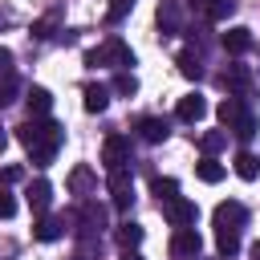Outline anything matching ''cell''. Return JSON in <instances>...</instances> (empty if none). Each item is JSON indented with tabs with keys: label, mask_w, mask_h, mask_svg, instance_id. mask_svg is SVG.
<instances>
[{
	"label": "cell",
	"mask_w": 260,
	"mask_h": 260,
	"mask_svg": "<svg viewBox=\"0 0 260 260\" xmlns=\"http://www.w3.org/2000/svg\"><path fill=\"white\" fill-rule=\"evenodd\" d=\"M16 138L24 142V150H28V158L37 167H49L53 154H57V146H61V138H65V130L53 118H28V122L16 126Z\"/></svg>",
	"instance_id": "cell-1"
},
{
	"label": "cell",
	"mask_w": 260,
	"mask_h": 260,
	"mask_svg": "<svg viewBox=\"0 0 260 260\" xmlns=\"http://www.w3.org/2000/svg\"><path fill=\"white\" fill-rule=\"evenodd\" d=\"M85 65L89 69H98V65H110V69H126V65H134V53L118 41V37H110L106 45H98V49H89L85 53Z\"/></svg>",
	"instance_id": "cell-2"
},
{
	"label": "cell",
	"mask_w": 260,
	"mask_h": 260,
	"mask_svg": "<svg viewBox=\"0 0 260 260\" xmlns=\"http://www.w3.org/2000/svg\"><path fill=\"white\" fill-rule=\"evenodd\" d=\"M106 183H110V195H114V207L126 211L134 203V179H130V167H118V171H106Z\"/></svg>",
	"instance_id": "cell-3"
},
{
	"label": "cell",
	"mask_w": 260,
	"mask_h": 260,
	"mask_svg": "<svg viewBox=\"0 0 260 260\" xmlns=\"http://www.w3.org/2000/svg\"><path fill=\"white\" fill-rule=\"evenodd\" d=\"M162 215L171 219V228H195V219H199V207H195L191 199L175 195L171 203H162Z\"/></svg>",
	"instance_id": "cell-4"
},
{
	"label": "cell",
	"mask_w": 260,
	"mask_h": 260,
	"mask_svg": "<svg viewBox=\"0 0 260 260\" xmlns=\"http://www.w3.org/2000/svg\"><path fill=\"white\" fill-rule=\"evenodd\" d=\"M215 232H240L244 228V219H248V211H244V203H236V199H228V203H219L215 207Z\"/></svg>",
	"instance_id": "cell-5"
},
{
	"label": "cell",
	"mask_w": 260,
	"mask_h": 260,
	"mask_svg": "<svg viewBox=\"0 0 260 260\" xmlns=\"http://www.w3.org/2000/svg\"><path fill=\"white\" fill-rule=\"evenodd\" d=\"M199 248H203V240H199L195 228H175V236H171V256H179V260H195Z\"/></svg>",
	"instance_id": "cell-6"
},
{
	"label": "cell",
	"mask_w": 260,
	"mask_h": 260,
	"mask_svg": "<svg viewBox=\"0 0 260 260\" xmlns=\"http://www.w3.org/2000/svg\"><path fill=\"white\" fill-rule=\"evenodd\" d=\"M102 162H106V171H118V167H126V162H130V138H122V134H110V138H106V146H102Z\"/></svg>",
	"instance_id": "cell-7"
},
{
	"label": "cell",
	"mask_w": 260,
	"mask_h": 260,
	"mask_svg": "<svg viewBox=\"0 0 260 260\" xmlns=\"http://www.w3.org/2000/svg\"><path fill=\"white\" fill-rule=\"evenodd\" d=\"M32 236L41 240V244H53V240H61L65 236V219L61 215H37V223H32Z\"/></svg>",
	"instance_id": "cell-8"
},
{
	"label": "cell",
	"mask_w": 260,
	"mask_h": 260,
	"mask_svg": "<svg viewBox=\"0 0 260 260\" xmlns=\"http://www.w3.org/2000/svg\"><path fill=\"white\" fill-rule=\"evenodd\" d=\"M223 85H228V93H236V98L248 93V89H252V69H248V65H228V69H223Z\"/></svg>",
	"instance_id": "cell-9"
},
{
	"label": "cell",
	"mask_w": 260,
	"mask_h": 260,
	"mask_svg": "<svg viewBox=\"0 0 260 260\" xmlns=\"http://www.w3.org/2000/svg\"><path fill=\"white\" fill-rule=\"evenodd\" d=\"M175 114H179V122H199V118L207 114L203 93H183V98H179V106H175Z\"/></svg>",
	"instance_id": "cell-10"
},
{
	"label": "cell",
	"mask_w": 260,
	"mask_h": 260,
	"mask_svg": "<svg viewBox=\"0 0 260 260\" xmlns=\"http://www.w3.org/2000/svg\"><path fill=\"white\" fill-rule=\"evenodd\" d=\"M65 183H69V191H73V195H89V191L98 187V175H93V167L77 162V167L69 171V179H65Z\"/></svg>",
	"instance_id": "cell-11"
},
{
	"label": "cell",
	"mask_w": 260,
	"mask_h": 260,
	"mask_svg": "<svg viewBox=\"0 0 260 260\" xmlns=\"http://www.w3.org/2000/svg\"><path fill=\"white\" fill-rule=\"evenodd\" d=\"M24 199H28V207H32V215H45V211H49V203H53V187H49L45 179H37V183H28V191H24Z\"/></svg>",
	"instance_id": "cell-12"
},
{
	"label": "cell",
	"mask_w": 260,
	"mask_h": 260,
	"mask_svg": "<svg viewBox=\"0 0 260 260\" xmlns=\"http://www.w3.org/2000/svg\"><path fill=\"white\" fill-rule=\"evenodd\" d=\"M179 0H162L158 4V12H154V20H158V28H162V37H175L179 32Z\"/></svg>",
	"instance_id": "cell-13"
},
{
	"label": "cell",
	"mask_w": 260,
	"mask_h": 260,
	"mask_svg": "<svg viewBox=\"0 0 260 260\" xmlns=\"http://www.w3.org/2000/svg\"><path fill=\"white\" fill-rule=\"evenodd\" d=\"M223 49H228L232 57H240V53H248V49H252V28H244V24H236V28H228V32H223Z\"/></svg>",
	"instance_id": "cell-14"
},
{
	"label": "cell",
	"mask_w": 260,
	"mask_h": 260,
	"mask_svg": "<svg viewBox=\"0 0 260 260\" xmlns=\"http://www.w3.org/2000/svg\"><path fill=\"white\" fill-rule=\"evenodd\" d=\"M81 106H85L89 114H102V110L110 106V89H106V85H93V81H89V85L81 89Z\"/></svg>",
	"instance_id": "cell-15"
},
{
	"label": "cell",
	"mask_w": 260,
	"mask_h": 260,
	"mask_svg": "<svg viewBox=\"0 0 260 260\" xmlns=\"http://www.w3.org/2000/svg\"><path fill=\"white\" fill-rule=\"evenodd\" d=\"M24 102H28V114H32V118H49V110H53V93L41 89V85H32Z\"/></svg>",
	"instance_id": "cell-16"
},
{
	"label": "cell",
	"mask_w": 260,
	"mask_h": 260,
	"mask_svg": "<svg viewBox=\"0 0 260 260\" xmlns=\"http://www.w3.org/2000/svg\"><path fill=\"white\" fill-rule=\"evenodd\" d=\"M138 134H142L146 142H162V138L171 134V126H167V118H142V122H138Z\"/></svg>",
	"instance_id": "cell-17"
},
{
	"label": "cell",
	"mask_w": 260,
	"mask_h": 260,
	"mask_svg": "<svg viewBox=\"0 0 260 260\" xmlns=\"http://www.w3.org/2000/svg\"><path fill=\"white\" fill-rule=\"evenodd\" d=\"M240 114H244V102H240V98H236V93H228V98H223V102H219V122H223V126H228V130H232V126H236V122H240Z\"/></svg>",
	"instance_id": "cell-18"
},
{
	"label": "cell",
	"mask_w": 260,
	"mask_h": 260,
	"mask_svg": "<svg viewBox=\"0 0 260 260\" xmlns=\"http://www.w3.org/2000/svg\"><path fill=\"white\" fill-rule=\"evenodd\" d=\"M110 89H114V93H122V98H134V93H138V77H134L130 69H118V73H114V81H110Z\"/></svg>",
	"instance_id": "cell-19"
},
{
	"label": "cell",
	"mask_w": 260,
	"mask_h": 260,
	"mask_svg": "<svg viewBox=\"0 0 260 260\" xmlns=\"http://www.w3.org/2000/svg\"><path fill=\"white\" fill-rule=\"evenodd\" d=\"M236 175H240V179H248V183H252V179H256V175H260V158H256V154H252V150H240V154H236Z\"/></svg>",
	"instance_id": "cell-20"
},
{
	"label": "cell",
	"mask_w": 260,
	"mask_h": 260,
	"mask_svg": "<svg viewBox=\"0 0 260 260\" xmlns=\"http://www.w3.org/2000/svg\"><path fill=\"white\" fill-rule=\"evenodd\" d=\"M114 240H118L122 248H138V244H142V228H138L134 219H126V223H118V232H114Z\"/></svg>",
	"instance_id": "cell-21"
},
{
	"label": "cell",
	"mask_w": 260,
	"mask_h": 260,
	"mask_svg": "<svg viewBox=\"0 0 260 260\" xmlns=\"http://www.w3.org/2000/svg\"><path fill=\"white\" fill-rule=\"evenodd\" d=\"M195 175H199L203 183H219V179H223V167L207 154V158H199V162H195Z\"/></svg>",
	"instance_id": "cell-22"
},
{
	"label": "cell",
	"mask_w": 260,
	"mask_h": 260,
	"mask_svg": "<svg viewBox=\"0 0 260 260\" xmlns=\"http://www.w3.org/2000/svg\"><path fill=\"white\" fill-rule=\"evenodd\" d=\"M215 248H219L223 260H232L240 252V232H215Z\"/></svg>",
	"instance_id": "cell-23"
},
{
	"label": "cell",
	"mask_w": 260,
	"mask_h": 260,
	"mask_svg": "<svg viewBox=\"0 0 260 260\" xmlns=\"http://www.w3.org/2000/svg\"><path fill=\"white\" fill-rule=\"evenodd\" d=\"M175 65H179V73H183V77H191V81H199V73H203V65H199V57H195V53H179V57H175Z\"/></svg>",
	"instance_id": "cell-24"
},
{
	"label": "cell",
	"mask_w": 260,
	"mask_h": 260,
	"mask_svg": "<svg viewBox=\"0 0 260 260\" xmlns=\"http://www.w3.org/2000/svg\"><path fill=\"white\" fill-rule=\"evenodd\" d=\"M150 191H154V199H158V207H162V203H171V199L179 195V183H175V179H154Z\"/></svg>",
	"instance_id": "cell-25"
},
{
	"label": "cell",
	"mask_w": 260,
	"mask_h": 260,
	"mask_svg": "<svg viewBox=\"0 0 260 260\" xmlns=\"http://www.w3.org/2000/svg\"><path fill=\"white\" fill-rule=\"evenodd\" d=\"M223 142H228V134H223V130H211V134L199 138V150H203V154H215V150H223Z\"/></svg>",
	"instance_id": "cell-26"
},
{
	"label": "cell",
	"mask_w": 260,
	"mask_h": 260,
	"mask_svg": "<svg viewBox=\"0 0 260 260\" xmlns=\"http://www.w3.org/2000/svg\"><path fill=\"white\" fill-rule=\"evenodd\" d=\"M236 12V0H211L207 4V20H228Z\"/></svg>",
	"instance_id": "cell-27"
},
{
	"label": "cell",
	"mask_w": 260,
	"mask_h": 260,
	"mask_svg": "<svg viewBox=\"0 0 260 260\" xmlns=\"http://www.w3.org/2000/svg\"><path fill=\"white\" fill-rule=\"evenodd\" d=\"M232 134H236V138H244V142H248V138H252V134H256V118H252V114H248V110H244V114H240V122H236V126H232Z\"/></svg>",
	"instance_id": "cell-28"
},
{
	"label": "cell",
	"mask_w": 260,
	"mask_h": 260,
	"mask_svg": "<svg viewBox=\"0 0 260 260\" xmlns=\"http://www.w3.org/2000/svg\"><path fill=\"white\" fill-rule=\"evenodd\" d=\"M16 89H20V81H16L12 73H4V77H0V106L16 102Z\"/></svg>",
	"instance_id": "cell-29"
},
{
	"label": "cell",
	"mask_w": 260,
	"mask_h": 260,
	"mask_svg": "<svg viewBox=\"0 0 260 260\" xmlns=\"http://www.w3.org/2000/svg\"><path fill=\"white\" fill-rule=\"evenodd\" d=\"M130 8H134V0H110V8H106V20H110V24H118V20H122Z\"/></svg>",
	"instance_id": "cell-30"
},
{
	"label": "cell",
	"mask_w": 260,
	"mask_h": 260,
	"mask_svg": "<svg viewBox=\"0 0 260 260\" xmlns=\"http://www.w3.org/2000/svg\"><path fill=\"white\" fill-rule=\"evenodd\" d=\"M12 215H16V199L0 187V219H12Z\"/></svg>",
	"instance_id": "cell-31"
},
{
	"label": "cell",
	"mask_w": 260,
	"mask_h": 260,
	"mask_svg": "<svg viewBox=\"0 0 260 260\" xmlns=\"http://www.w3.org/2000/svg\"><path fill=\"white\" fill-rule=\"evenodd\" d=\"M20 175H24V171L12 162V167H4V171H0V183H20Z\"/></svg>",
	"instance_id": "cell-32"
},
{
	"label": "cell",
	"mask_w": 260,
	"mask_h": 260,
	"mask_svg": "<svg viewBox=\"0 0 260 260\" xmlns=\"http://www.w3.org/2000/svg\"><path fill=\"white\" fill-rule=\"evenodd\" d=\"M187 4H191V8H199V12H207V4H211V0H187Z\"/></svg>",
	"instance_id": "cell-33"
},
{
	"label": "cell",
	"mask_w": 260,
	"mask_h": 260,
	"mask_svg": "<svg viewBox=\"0 0 260 260\" xmlns=\"http://www.w3.org/2000/svg\"><path fill=\"white\" fill-rule=\"evenodd\" d=\"M8 61H12V53H8V49H0V65H4V69H8Z\"/></svg>",
	"instance_id": "cell-34"
},
{
	"label": "cell",
	"mask_w": 260,
	"mask_h": 260,
	"mask_svg": "<svg viewBox=\"0 0 260 260\" xmlns=\"http://www.w3.org/2000/svg\"><path fill=\"white\" fill-rule=\"evenodd\" d=\"M248 256H252V260H260V240H256V244L248 248Z\"/></svg>",
	"instance_id": "cell-35"
},
{
	"label": "cell",
	"mask_w": 260,
	"mask_h": 260,
	"mask_svg": "<svg viewBox=\"0 0 260 260\" xmlns=\"http://www.w3.org/2000/svg\"><path fill=\"white\" fill-rule=\"evenodd\" d=\"M4 146H8V134H4V126H0V154H4Z\"/></svg>",
	"instance_id": "cell-36"
},
{
	"label": "cell",
	"mask_w": 260,
	"mask_h": 260,
	"mask_svg": "<svg viewBox=\"0 0 260 260\" xmlns=\"http://www.w3.org/2000/svg\"><path fill=\"white\" fill-rule=\"evenodd\" d=\"M126 260H138V256H126Z\"/></svg>",
	"instance_id": "cell-37"
}]
</instances>
